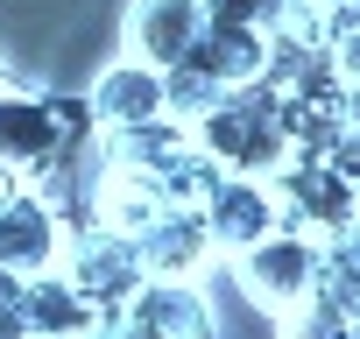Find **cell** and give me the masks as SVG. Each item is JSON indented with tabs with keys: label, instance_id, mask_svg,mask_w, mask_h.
<instances>
[{
	"label": "cell",
	"instance_id": "6da1fadb",
	"mask_svg": "<svg viewBox=\"0 0 360 339\" xmlns=\"http://www.w3.org/2000/svg\"><path fill=\"white\" fill-rule=\"evenodd\" d=\"M191 141H198L219 170H233V177H269V170L290 155V134H283L276 92H269L262 78L219 92V99L191 120Z\"/></svg>",
	"mask_w": 360,
	"mask_h": 339
},
{
	"label": "cell",
	"instance_id": "7a4b0ae2",
	"mask_svg": "<svg viewBox=\"0 0 360 339\" xmlns=\"http://www.w3.org/2000/svg\"><path fill=\"white\" fill-rule=\"evenodd\" d=\"M269 191H276L283 226H304L311 241H339V234H353V219H360L353 170L332 162V155H283V162L269 170Z\"/></svg>",
	"mask_w": 360,
	"mask_h": 339
},
{
	"label": "cell",
	"instance_id": "3957f363",
	"mask_svg": "<svg viewBox=\"0 0 360 339\" xmlns=\"http://www.w3.org/2000/svg\"><path fill=\"white\" fill-rule=\"evenodd\" d=\"M240 283H248V297L255 304H269L276 318H290L311 290H318V269H325V241H311L304 226H269L262 241H248L240 255Z\"/></svg>",
	"mask_w": 360,
	"mask_h": 339
},
{
	"label": "cell",
	"instance_id": "277c9868",
	"mask_svg": "<svg viewBox=\"0 0 360 339\" xmlns=\"http://www.w3.org/2000/svg\"><path fill=\"white\" fill-rule=\"evenodd\" d=\"M57 269L92 297V311H99V325H113V311L141 290V255H134V241L127 234H113V226H85V234H64V255H57Z\"/></svg>",
	"mask_w": 360,
	"mask_h": 339
},
{
	"label": "cell",
	"instance_id": "5b68a950",
	"mask_svg": "<svg viewBox=\"0 0 360 339\" xmlns=\"http://www.w3.org/2000/svg\"><path fill=\"white\" fill-rule=\"evenodd\" d=\"M106 332H127V339H205L212 311L198 297V276H141V290L113 311Z\"/></svg>",
	"mask_w": 360,
	"mask_h": 339
},
{
	"label": "cell",
	"instance_id": "8992f818",
	"mask_svg": "<svg viewBox=\"0 0 360 339\" xmlns=\"http://www.w3.org/2000/svg\"><path fill=\"white\" fill-rule=\"evenodd\" d=\"M198 219H205V234H212V248H219V255H240V248H248V241H262L283 212H276L269 177H233V170H219L212 191L198 198Z\"/></svg>",
	"mask_w": 360,
	"mask_h": 339
},
{
	"label": "cell",
	"instance_id": "52a82bcc",
	"mask_svg": "<svg viewBox=\"0 0 360 339\" xmlns=\"http://www.w3.org/2000/svg\"><path fill=\"white\" fill-rule=\"evenodd\" d=\"M64 106L50 99H22V92H0V162H15L22 177H36V170H50L64 155Z\"/></svg>",
	"mask_w": 360,
	"mask_h": 339
},
{
	"label": "cell",
	"instance_id": "ba28073f",
	"mask_svg": "<svg viewBox=\"0 0 360 339\" xmlns=\"http://www.w3.org/2000/svg\"><path fill=\"white\" fill-rule=\"evenodd\" d=\"M134 241V255H141V269L148 276H205V262L219 255L212 248V234H205V219H198V205H162L141 234H127Z\"/></svg>",
	"mask_w": 360,
	"mask_h": 339
},
{
	"label": "cell",
	"instance_id": "9c48e42d",
	"mask_svg": "<svg viewBox=\"0 0 360 339\" xmlns=\"http://www.w3.org/2000/svg\"><path fill=\"white\" fill-rule=\"evenodd\" d=\"M64 255V219L43 191H15L8 205H0V262H8L15 276H36Z\"/></svg>",
	"mask_w": 360,
	"mask_h": 339
},
{
	"label": "cell",
	"instance_id": "30bf717a",
	"mask_svg": "<svg viewBox=\"0 0 360 339\" xmlns=\"http://www.w3.org/2000/svg\"><path fill=\"white\" fill-rule=\"evenodd\" d=\"M22 332H36V339H78V332H99V311H92V297L50 262V269L22 276Z\"/></svg>",
	"mask_w": 360,
	"mask_h": 339
},
{
	"label": "cell",
	"instance_id": "8fae6325",
	"mask_svg": "<svg viewBox=\"0 0 360 339\" xmlns=\"http://www.w3.org/2000/svg\"><path fill=\"white\" fill-rule=\"evenodd\" d=\"M198 71H212L226 92L233 85H255L269 71V29H248V22H198L191 50H184Z\"/></svg>",
	"mask_w": 360,
	"mask_h": 339
},
{
	"label": "cell",
	"instance_id": "7c38bea8",
	"mask_svg": "<svg viewBox=\"0 0 360 339\" xmlns=\"http://www.w3.org/2000/svg\"><path fill=\"white\" fill-rule=\"evenodd\" d=\"M198 22H205L198 0H134V8H127V57H141V64L162 71V64H176L191 50Z\"/></svg>",
	"mask_w": 360,
	"mask_h": 339
},
{
	"label": "cell",
	"instance_id": "4fadbf2b",
	"mask_svg": "<svg viewBox=\"0 0 360 339\" xmlns=\"http://www.w3.org/2000/svg\"><path fill=\"white\" fill-rule=\"evenodd\" d=\"M191 141V120L176 113H148V120H120V127H99V155L106 170H134V177H155V170Z\"/></svg>",
	"mask_w": 360,
	"mask_h": 339
},
{
	"label": "cell",
	"instance_id": "5bb4252c",
	"mask_svg": "<svg viewBox=\"0 0 360 339\" xmlns=\"http://www.w3.org/2000/svg\"><path fill=\"white\" fill-rule=\"evenodd\" d=\"M92 120L99 127H120V120H148V113H162V71L155 64H141V57H127V64H106L99 78H92Z\"/></svg>",
	"mask_w": 360,
	"mask_h": 339
},
{
	"label": "cell",
	"instance_id": "9a60e30c",
	"mask_svg": "<svg viewBox=\"0 0 360 339\" xmlns=\"http://www.w3.org/2000/svg\"><path fill=\"white\" fill-rule=\"evenodd\" d=\"M162 205H169V198H162L148 177H134V170H106L99 191H92V219H99V226H113V234H141Z\"/></svg>",
	"mask_w": 360,
	"mask_h": 339
},
{
	"label": "cell",
	"instance_id": "2e32d148",
	"mask_svg": "<svg viewBox=\"0 0 360 339\" xmlns=\"http://www.w3.org/2000/svg\"><path fill=\"white\" fill-rule=\"evenodd\" d=\"M212 177H219V162H212V155H205L198 141H184V148H176V155H169V162L155 170L148 184H155V191H162L169 205H198V198L212 191Z\"/></svg>",
	"mask_w": 360,
	"mask_h": 339
},
{
	"label": "cell",
	"instance_id": "e0dca14e",
	"mask_svg": "<svg viewBox=\"0 0 360 339\" xmlns=\"http://www.w3.org/2000/svg\"><path fill=\"white\" fill-rule=\"evenodd\" d=\"M205 22H248V29H276L290 15V0H198Z\"/></svg>",
	"mask_w": 360,
	"mask_h": 339
},
{
	"label": "cell",
	"instance_id": "ac0fdd59",
	"mask_svg": "<svg viewBox=\"0 0 360 339\" xmlns=\"http://www.w3.org/2000/svg\"><path fill=\"white\" fill-rule=\"evenodd\" d=\"M22 332V276L0 262V339H15Z\"/></svg>",
	"mask_w": 360,
	"mask_h": 339
},
{
	"label": "cell",
	"instance_id": "d6986e66",
	"mask_svg": "<svg viewBox=\"0 0 360 339\" xmlns=\"http://www.w3.org/2000/svg\"><path fill=\"white\" fill-rule=\"evenodd\" d=\"M15 191H22V170H15V162H0V205H8Z\"/></svg>",
	"mask_w": 360,
	"mask_h": 339
}]
</instances>
